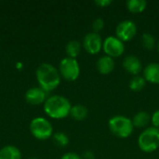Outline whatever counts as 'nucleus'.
Masks as SVG:
<instances>
[{
  "label": "nucleus",
  "instance_id": "4be33fe9",
  "mask_svg": "<svg viewBox=\"0 0 159 159\" xmlns=\"http://www.w3.org/2000/svg\"><path fill=\"white\" fill-rule=\"evenodd\" d=\"M104 25H105V23H104V20L102 19H101V18L95 19L93 20V22H92V28H93L94 33L99 34V32H101V31L103 30Z\"/></svg>",
  "mask_w": 159,
  "mask_h": 159
},
{
  "label": "nucleus",
  "instance_id": "9b49d317",
  "mask_svg": "<svg viewBox=\"0 0 159 159\" xmlns=\"http://www.w3.org/2000/svg\"><path fill=\"white\" fill-rule=\"evenodd\" d=\"M123 67L128 73H129V74H131V75H133L135 76V75H138L140 74V72L142 71L143 64H142V61H140V59L137 56L129 55V56H127L124 59Z\"/></svg>",
  "mask_w": 159,
  "mask_h": 159
},
{
  "label": "nucleus",
  "instance_id": "dca6fc26",
  "mask_svg": "<svg viewBox=\"0 0 159 159\" xmlns=\"http://www.w3.org/2000/svg\"><path fill=\"white\" fill-rule=\"evenodd\" d=\"M151 121V116L150 115L145 112V111H141L138 114H136L132 119V123L134 127L137 128H144L146 127Z\"/></svg>",
  "mask_w": 159,
  "mask_h": 159
},
{
  "label": "nucleus",
  "instance_id": "aec40b11",
  "mask_svg": "<svg viewBox=\"0 0 159 159\" xmlns=\"http://www.w3.org/2000/svg\"><path fill=\"white\" fill-rule=\"evenodd\" d=\"M54 143L59 147H65L69 144V137L66 133L62 131H59L53 134L52 136Z\"/></svg>",
  "mask_w": 159,
  "mask_h": 159
},
{
  "label": "nucleus",
  "instance_id": "cd10ccee",
  "mask_svg": "<svg viewBox=\"0 0 159 159\" xmlns=\"http://www.w3.org/2000/svg\"><path fill=\"white\" fill-rule=\"evenodd\" d=\"M29 159H37V158H35V157H32V158H29Z\"/></svg>",
  "mask_w": 159,
  "mask_h": 159
},
{
  "label": "nucleus",
  "instance_id": "f3484780",
  "mask_svg": "<svg viewBox=\"0 0 159 159\" xmlns=\"http://www.w3.org/2000/svg\"><path fill=\"white\" fill-rule=\"evenodd\" d=\"M66 54L69 58L75 59L81 52V43L77 40H71L65 47Z\"/></svg>",
  "mask_w": 159,
  "mask_h": 159
},
{
  "label": "nucleus",
  "instance_id": "b1692460",
  "mask_svg": "<svg viewBox=\"0 0 159 159\" xmlns=\"http://www.w3.org/2000/svg\"><path fill=\"white\" fill-rule=\"evenodd\" d=\"M61 159H82V157L79 155L75 154V153L69 152V153H66V154L62 155Z\"/></svg>",
  "mask_w": 159,
  "mask_h": 159
},
{
  "label": "nucleus",
  "instance_id": "423d86ee",
  "mask_svg": "<svg viewBox=\"0 0 159 159\" xmlns=\"http://www.w3.org/2000/svg\"><path fill=\"white\" fill-rule=\"evenodd\" d=\"M59 72L62 78L67 81H75L80 75V66L75 59L66 57L59 64Z\"/></svg>",
  "mask_w": 159,
  "mask_h": 159
},
{
  "label": "nucleus",
  "instance_id": "7ed1b4c3",
  "mask_svg": "<svg viewBox=\"0 0 159 159\" xmlns=\"http://www.w3.org/2000/svg\"><path fill=\"white\" fill-rule=\"evenodd\" d=\"M108 127L110 131L116 137L125 139L129 137L133 132V123L132 120L124 116H115L109 122Z\"/></svg>",
  "mask_w": 159,
  "mask_h": 159
},
{
  "label": "nucleus",
  "instance_id": "ddd939ff",
  "mask_svg": "<svg viewBox=\"0 0 159 159\" xmlns=\"http://www.w3.org/2000/svg\"><path fill=\"white\" fill-rule=\"evenodd\" d=\"M97 70L102 75H109L115 69L116 63L113 58L109 56H102L97 61Z\"/></svg>",
  "mask_w": 159,
  "mask_h": 159
},
{
  "label": "nucleus",
  "instance_id": "39448f33",
  "mask_svg": "<svg viewBox=\"0 0 159 159\" xmlns=\"http://www.w3.org/2000/svg\"><path fill=\"white\" fill-rule=\"evenodd\" d=\"M31 134L37 140L44 141L53 136V127L49 120L43 116H37L30 122Z\"/></svg>",
  "mask_w": 159,
  "mask_h": 159
},
{
  "label": "nucleus",
  "instance_id": "20e7f679",
  "mask_svg": "<svg viewBox=\"0 0 159 159\" xmlns=\"http://www.w3.org/2000/svg\"><path fill=\"white\" fill-rule=\"evenodd\" d=\"M138 145L144 153H152L159 148V129L150 127L145 129L138 139Z\"/></svg>",
  "mask_w": 159,
  "mask_h": 159
},
{
  "label": "nucleus",
  "instance_id": "0eeeda50",
  "mask_svg": "<svg viewBox=\"0 0 159 159\" xmlns=\"http://www.w3.org/2000/svg\"><path fill=\"white\" fill-rule=\"evenodd\" d=\"M102 49L105 52L106 56L111 58H117L120 57L125 51V45L120 39L116 36L110 35L103 41Z\"/></svg>",
  "mask_w": 159,
  "mask_h": 159
},
{
  "label": "nucleus",
  "instance_id": "2eb2a0df",
  "mask_svg": "<svg viewBox=\"0 0 159 159\" xmlns=\"http://www.w3.org/2000/svg\"><path fill=\"white\" fill-rule=\"evenodd\" d=\"M89 111L86 106L82 104H75L72 106L70 111V116L76 121H82L87 118Z\"/></svg>",
  "mask_w": 159,
  "mask_h": 159
},
{
  "label": "nucleus",
  "instance_id": "f257e3e1",
  "mask_svg": "<svg viewBox=\"0 0 159 159\" xmlns=\"http://www.w3.org/2000/svg\"><path fill=\"white\" fill-rule=\"evenodd\" d=\"M35 77L39 87L46 92H50L56 89L60 86L61 78L59 69L48 62L41 63L36 68Z\"/></svg>",
  "mask_w": 159,
  "mask_h": 159
},
{
  "label": "nucleus",
  "instance_id": "6ab92c4d",
  "mask_svg": "<svg viewBox=\"0 0 159 159\" xmlns=\"http://www.w3.org/2000/svg\"><path fill=\"white\" fill-rule=\"evenodd\" d=\"M145 85H146V80L144 79L143 76H140V75H135L134 77H132L129 84V89L135 92L141 91L145 87Z\"/></svg>",
  "mask_w": 159,
  "mask_h": 159
},
{
  "label": "nucleus",
  "instance_id": "412c9836",
  "mask_svg": "<svg viewBox=\"0 0 159 159\" xmlns=\"http://www.w3.org/2000/svg\"><path fill=\"white\" fill-rule=\"evenodd\" d=\"M142 43H143V48L148 50H152L157 47V42H156L155 36L149 33H145L143 34Z\"/></svg>",
  "mask_w": 159,
  "mask_h": 159
},
{
  "label": "nucleus",
  "instance_id": "6e6552de",
  "mask_svg": "<svg viewBox=\"0 0 159 159\" xmlns=\"http://www.w3.org/2000/svg\"><path fill=\"white\" fill-rule=\"evenodd\" d=\"M116 34L122 42H127L135 37L137 34V25L133 20H125L120 21L116 29Z\"/></svg>",
  "mask_w": 159,
  "mask_h": 159
},
{
  "label": "nucleus",
  "instance_id": "9d476101",
  "mask_svg": "<svg viewBox=\"0 0 159 159\" xmlns=\"http://www.w3.org/2000/svg\"><path fill=\"white\" fill-rule=\"evenodd\" d=\"M47 94L48 92H46L43 89H41L38 86L29 89L25 92L24 98L26 102L31 105H40L45 103L46 100L48 99Z\"/></svg>",
  "mask_w": 159,
  "mask_h": 159
},
{
  "label": "nucleus",
  "instance_id": "393cba45",
  "mask_svg": "<svg viewBox=\"0 0 159 159\" xmlns=\"http://www.w3.org/2000/svg\"><path fill=\"white\" fill-rule=\"evenodd\" d=\"M112 0H96L95 4L100 7H107L112 4Z\"/></svg>",
  "mask_w": 159,
  "mask_h": 159
},
{
  "label": "nucleus",
  "instance_id": "bb28decb",
  "mask_svg": "<svg viewBox=\"0 0 159 159\" xmlns=\"http://www.w3.org/2000/svg\"><path fill=\"white\" fill-rule=\"evenodd\" d=\"M157 50H158V52H159V42L157 44Z\"/></svg>",
  "mask_w": 159,
  "mask_h": 159
},
{
  "label": "nucleus",
  "instance_id": "4468645a",
  "mask_svg": "<svg viewBox=\"0 0 159 159\" xmlns=\"http://www.w3.org/2000/svg\"><path fill=\"white\" fill-rule=\"evenodd\" d=\"M0 159H21V152L17 146L6 145L0 149Z\"/></svg>",
  "mask_w": 159,
  "mask_h": 159
},
{
  "label": "nucleus",
  "instance_id": "5701e85b",
  "mask_svg": "<svg viewBox=\"0 0 159 159\" xmlns=\"http://www.w3.org/2000/svg\"><path fill=\"white\" fill-rule=\"evenodd\" d=\"M151 122H152V125H153L154 128L159 129V110L156 111V112L152 115Z\"/></svg>",
  "mask_w": 159,
  "mask_h": 159
},
{
  "label": "nucleus",
  "instance_id": "f8f14e48",
  "mask_svg": "<svg viewBox=\"0 0 159 159\" xmlns=\"http://www.w3.org/2000/svg\"><path fill=\"white\" fill-rule=\"evenodd\" d=\"M143 77L146 82L159 84V63L152 62L145 66L143 70Z\"/></svg>",
  "mask_w": 159,
  "mask_h": 159
},
{
  "label": "nucleus",
  "instance_id": "1a4fd4ad",
  "mask_svg": "<svg viewBox=\"0 0 159 159\" xmlns=\"http://www.w3.org/2000/svg\"><path fill=\"white\" fill-rule=\"evenodd\" d=\"M102 40L99 34L91 32L85 35L83 40V47L85 50L91 55L98 54L102 48Z\"/></svg>",
  "mask_w": 159,
  "mask_h": 159
},
{
  "label": "nucleus",
  "instance_id": "f03ea898",
  "mask_svg": "<svg viewBox=\"0 0 159 159\" xmlns=\"http://www.w3.org/2000/svg\"><path fill=\"white\" fill-rule=\"evenodd\" d=\"M72 105L70 101L61 95H52L44 103V112L53 119H63L70 115Z\"/></svg>",
  "mask_w": 159,
  "mask_h": 159
},
{
  "label": "nucleus",
  "instance_id": "a878e982",
  "mask_svg": "<svg viewBox=\"0 0 159 159\" xmlns=\"http://www.w3.org/2000/svg\"><path fill=\"white\" fill-rule=\"evenodd\" d=\"M83 158L84 159H94L95 158V155L92 151H86L83 154Z\"/></svg>",
  "mask_w": 159,
  "mask_h": 159
},
{
  "label": "nucleus",
  "instance_id": "a211bd4d",
  "mask_svg": "<svg viewBox=\"0 0 159 159\" xmlns=\"http://www.w3.org/2000/svg\"><path fill=\"white\" fill-rule=\"evenodd\" d=\"M147 2L145 0H128L127 7L131 13H141L145 10Z\"/></svg>",
  "mask_w": 159,
  "mask_h": 159
}]
</instances>
